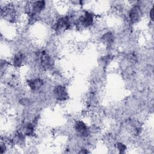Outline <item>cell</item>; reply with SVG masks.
<instances>
[{"label":"cell","instance_id":"8992f818","mask_svg":"<svg viewBox=\"0 0 154 154\" xmlns=\"http://www.w3.org/2000/svg\"><path fill=\"white\" fill-rule=\"evenodd\" d=\"M116 149L119 151L120 153H124L126 149V146L125 144L119 142L116 144Z\"/></svg>","mask_w":154,"mask_h":154},{"label":"cell","instance_id":"7a4b0ae2","mask_svg":"<svg viewBox=\"0 0 154 154\" xmlns=\"http://www.w3.org/2000/svg\"><path fill=\"white\" fill-rule=\"evenodd\" d=\"M53 96L58 101H64L68 99V93L63 85H57L53 88Z\"/></svg>","mask_w":154,"mask_h":154},{"label":"cell","instance_id":"6da1fadb","mask_svg":"<svg viewBox=\"0 0 154 154\" xmlns=\"http://www.w3.org/2000/svg\"><path fill=\"white\" fill-rule=\"evenodd\" d=\"M74 128L76 134L81 138H87L90 134V129L82 120H76Z\"/></svg>","mask_w":154,"mask_h":154},{"label":"cell","instance_id":"3957f363","mask_svg":"<svg viewBox=\"0 0 154 154\" xmlns=\"http://www.w3.org/2000/svg\"><path fill=\"white\" fill-rule=\"evenodd\" d=\"M142 11L141 7L138 5H134L129 11L128 18L129 20L132 23H135L141 19Z\"/></svg>","mask_w":154,"mask_h":154},{"label":"cell","instance_id":"277c9868","mask_svg":"<svg viewBox=\"0 0 154 154\" xmlns=\"http://www.w3.org/2000/svg\"><path fill=\"white\" fill-rule=\"evenodd\" d=\"M27 86L33 92H38L44 86V81L40 78L29 79L26 81Z\"/></svg>","mask_w":154,"mask_h":154},{"label":"cell","instance_id":"5b68a950","mask_svg":"<svg viewBox=\"0 0 154 154\" xmlns=\"http://www.w3.org/2000/svg\"><path fill=\"white\" fill-rule=\"evenodd\" d=\"M26 57L25 54L22 52H19L15 54L12 58V64L15 67H20L25 61Z\"/></svg>","mask_w":154,"mask_h":154},{"label":"cell","instance_id":"52a82bcc","mask_svg":"<svg viewBox=\"0 0 154 154\" xmlns=\"http://www.w3.org/2000/svg\"><path fill=\"white\" fill-rule=\"evenodd\" d=\"M153 10H154L153 7H152L150 8V11H149V17L152 21H153Z\"/></svg>","mask_w":154,"mask_h":154}]
</instances>
